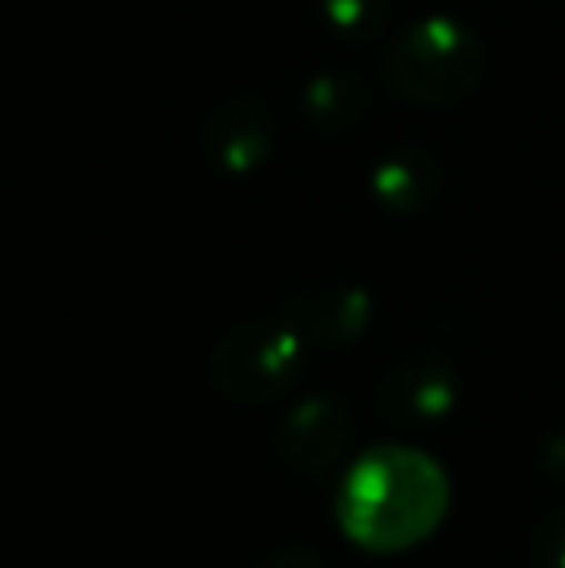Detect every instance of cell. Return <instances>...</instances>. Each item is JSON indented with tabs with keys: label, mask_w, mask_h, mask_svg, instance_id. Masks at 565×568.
Returning a JSON list of instances; mask_svg holds the SVG:
<instances>
[{
	"label": "cell",
	"mask_w": 565,
	"mask_h": 568,
	"mask_svg": "<svg viewBox=\"0 0 565 568\" xmlns=\"http://www.w3.org/2000/svg\"><path fill=\"white\" fill-rule=\"evenodd\" d=\"M531 568H565V507L538 523L531 538Z\"/></svg>",
	"instance_id": "8fae6325"
},
{
	"label": "cell",
	"mask_w": 565,
	"mask_h": 568,
	"mask_svg": "<svg viewBox=\"0 0 565 568\" xmlns=\"http://www.w3.org/2000/svg\"><path fill=\"white\" fill-rule=\"evenodd\" d=\"M256 568H325L322 557L306 546H283V549H272L268 557H260Z\"/></svg>",
	"instance_id": "4fadbf2b"
},
{
	"label": "cell",
	"mask_w": 565,
	"mask_h": 568,
	"mask_svg": "<svg viewBox=\"0 0 565 568\" xmlns=\"http://www.w3.org/2000/svg\"><path fill=\"white\" fill-rule=\"evenodd\" d=\"M457 367L434 352H415L387 367L376 390V406L395 426H434L457 406Z\"/></svg>",
	"instance_id": "5b68a950"
},
{
	"label": "cell",
	"mask_w": 565,
	"mask_h": 568,
	"mask_svg": "<svg viewBox=\"0 0 565 568\" xmlns=\"http://www.w3.org/2000/svg\"><path fill=\"white\" fill-rule=\"evenodd\" d=\"M299 109L317 135H345L369 113V85L349 70H322L302 85Z\"/></svg>",
	"instance_id": "9c48e42d"
},
{
	"label": "cell",
	"mask_w": 565,
	"mask_h": 568,
	"mask_svg": "<svg viewBox=\"0 0 565 568\" xmlns=\"http://www.w3.org/2000/svg\"><path fill=\"white\" fill-rule=\"evenodd\" d=\"M535 464H538V471H543V479L554 487V491H565V429H554V434L538 445Z\"/></svg>",
	"instance_id": "7c38bea8"
},
{
	"label": "cell",
	"mask_w": 565,
	"mask_h": 568,
	"mask_svg": "<svg viewBox=\"0 0 565 568\" xmlns=\"http://www.w3.org/2000/svg\"><path fill=\"white\" fill-rule=\"evenodd\" d=\"M445 186L442 163L430 155L426 148L415 143H400V148L384 151L369 171V190L380 202V210L395 213V217H418L437 202Z\"/></svg>",
	"instance_id": "ba28073f"
},
{
	"label": "cell",
	"mask_w": 565,
	"mask_h": 568,
	"mask_svg": "<svg viewBox=\"0 0 565 568\" xmlns=\"http://www.w3.org/2000/svg\"><path fill=\"white\" fill-rule=\"evenodd\" d=\"M330 31H337L349 43H369V39L384 36L387 16H392V0H317Z\"/></svg>",
	"instance_id": "30bf717a"
},
{
	"label": "cell",
	"mask_w": 565,
	"mask_h": 568,
	"mask_svg": "<svg viewBox=\"0 0 565 568\" xmlns=\"http://www.w3.org/2000/svg\"><path fill=\"white\" fill-rule=\"evenodd\" d=\"M275 151V113L260 98H229L198 124V155L221 174H252Z\"/></svg>",
	"instance_id": "277c9868"
},
{
	"label": "cell",
	"mask_w": 565,
	"mask_h": 568,
	"mask_svg": "<svg viewBox=\"0 0 565 568\" xmlns=\"http://www.w3.org/2000/svg\"><path fill=\"white\" fill-rule=\"evenodd\" d=\"M280 317L302 341L341 348L369 329L372 298L353 283H302L283 294Z\"/></svg>",
	"instance_id": "8992f818"
},
{
	"label": "cell",
	"mask_w": 565,
	"mask_h": 568,
	"mask_svg": "<svg viewBox=\"0 0 565 568\" xmlns=\"http://www.w3.org/2000/svg\"><path fill=\"white\" fill-rule=\"evenodd\" d=\"M353 442V414L341 398L317 395L294 406L275 429V453L294 471H325Z\"/></svg>",
	"instance_id": "52a82bcc"
},
{
	"label": "cell",
	"mask_w": 565,
	"mask_h": 568,
	"mask_svg": "<svg viewBox=\"0 0 565 568\" xmlns=\"http://www.w3.org/2000/svg\"><path fill=\"white\" fill-rule=\"evenodd\" d=\"M481 36L453 16H426L411 23L384 59L387 90L400 101L418 109H450L461 105L484 78Z\"/></svg>",
	"instance_id": "7a4b0ae2"
},
{
	"label": "cell",
	"mask_w": 565,
	"mask_h": 568,
	"mask_svg": "<svg viewBox=\"0 0 565 568\" xmlns=\"http://www.w3.org/2000/svg\"><path fill=\"white\" fill-rule=\"evenodd\" d=\"M445 479L426 456L380 449L349 476L341 495L345 530L369 549H407L445 515Z\"/></svg>",
	"instance_id": "6da1fadb"
},
{
	"label": "cell",
	"mask_w": 565,
	"mask_h": 568,
	"mask_svg": "<svg viewBox=\"0 0 565 568\" xmlns=\"http://www.w3.org/2000/svg\"><path fill=\"white\" fill-rule=\"evenodd\" d=\"M302 375V337L283 322H249L229 329L210 356V383L241 406H264L291 390Z\"/></svg>",
	"instance_id": "3957f363"
}]
</instances>
